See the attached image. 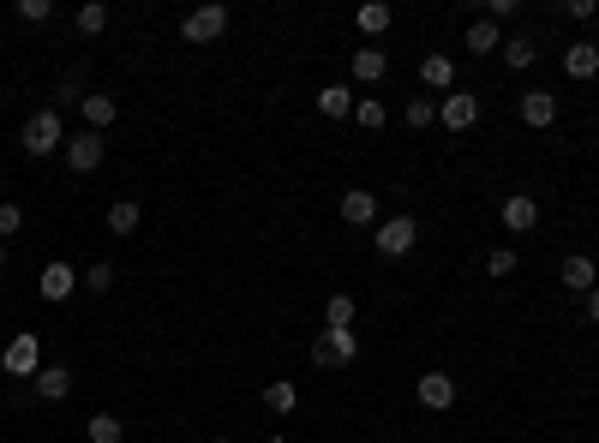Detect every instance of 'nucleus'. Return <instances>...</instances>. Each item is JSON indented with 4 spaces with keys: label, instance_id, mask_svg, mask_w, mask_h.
Instances as JSON below:
<instances>
[{
    "label": "nucleus",
    "instance_id": "obj_1",
    "mask_svg": "<svg viewBox=\"0 0 599 443\" xmlns=\"http://www.w3.org/2000/svg\"><path fill=\"white\" fill-rule=\"evenodd\" d=\"M18 144H24V156H54V150H66V120H60V108H36V114L24 120Z\"/></svg>",
    "mask_w": 599,
    "mask_h": 443
},
{
    "label": "nucleus",
    "instance_id": "obj_2",
    "mask_svg": "<svg viewBox=\"0 0 599 443\" xmlns=\"http://www.w3.org/2000/svg\"><path fill=\"white\" fill-rule=\"evenodd\" d=\"M42 366H48V360H42V336H36V330H18V336L0 348V372H6L12 384H30Z\"/></svg>",
    "mask_w": 599,
    "mask_h": 443
},
{
    "label": "nucleus",
    "instance_id": "obj_3",
    "mask_svg": "<svg viewBox=\"0 0 599 443\" xmlns=\"http://www.w3.org/2000/svg\"><path fill=\"white\" fill-rule=\"evenodd\" d=\"M372 246H378V258H408L414 246H420V222L402 210V216H384L378 228H372Z\"/></svg>",
    "mask_w": 599,
    "mask_h": 443
},
{
    "label": "nucleus",
    "instance_id": "obj_4",
    "mask_svg": "<svg viewBox=\"0 0 599 443\" xmlns=\"http://www.w3.org/2000/svg\"><path fill=\"white\" fill-rule=\"evenodd\" d=\"M228 30V6L222 0H204V6H192L186 18H180V36L192 42V48H204V42H216Z\"/></svg>",
    "mask_w": 599,
    "mask_h": 443
},
{
    "label": "nucleus",
    "instance_id": "obj_5",
    "mask_svg": "<svg viewBox=\"0 0 599 443\" xmlns=\"http://www.w3.org/2000/svg\"><path fill=\"white\" fill-rule=\"evenodd\" d=\"M438 120H444V132H474L480 126V90H450V96H438Z\"/></svg>",
    "mask_w": 599,
    "mask_h": 443
},
{
    "label": "nucleus",
    "instance_id": "obj_6",
    "mask_svg": "<svg viewBox=\"0 0 599 443\" xmlns=\"http://www.w3.org/2000/svg\"><path fill=\"white\" fill-rule=\"evenodd\" d=\"M66 168L72 174H90V168H102V156H108V138L102 132H90V126H78V132H66Z\"/></svg>",
    "mask_w": 599,
    "mask_h": 443
},
{
    "label": "nucleus",
    "instance_id": "obj_7",
    "mask_svg": "<svg viewBox=\"0 0 599 443\" xmlns=\"http://www.w3.org/2000/svg\"><path fill=\"white\" fill-rule=\"evenodd\" d=\"M354 360H360V336L354 330H324L312 342V366H324V372L330 366H354Z\"/></svg>",
    "mask_w": 599,
    "mask_h": 443
},
{
    "label": "nucleus",
    "instance_id": "obj_8",
    "mask_svg": "<svg viewBox=\"0 0 599 443\" xmlns=\"http://www.w3.org/2000/svg\"><path fill=\"white\" fill-rule=\"evenodd\" d=\"M78 288H84V276H78L72 264H60V258H54V264H42V276H36V294H42L48 306H66Z\"/></svg>",
    "mask_w": 599,
    "mask_h": 443
},
{
    "label": "nucleus",
    "instance_id": "obj_9",
    "mask_svg": "<svg viewBox=\"0 0 599 443\" xmlns=\"http://www.w3.org/2000/svg\"><path fill=\"white\" fill-rule=\"evenodd\" d=\"M498 216H504V234H534L540 228V198L534 192H510Z\"/></svg>",
    "mask_w": 599,
    "mask_h": 443
},
{
    "label": "nucleus",
    "instance_id": "obj_10",
    "mask_svg": "<svg viewBox=\"0 0 599 443\" xmlns=\"http://www.w3.org/2000/svg\"><path fill=\"white\" fill-rule=\"evenodd\" d=\"M414 402H420V408H432V414L456 408V378H450V372H420V384H414Z\"/></svg>",
    "mask_w": 599,
    "mask_h": 443
},
{
    "label": "nucleus",
    "instance_id": "obj_11",
    "mask_svg": "<svg viewBox=\"0 0 599 443\" xmlns=\"http://www.w3.org/2000/svg\"><path fill=\"white\" fill-rule=\"evenodd\" d=\"M420 84H426V96H450V90H462V72H456V60L450 54H426L420 60Z\"/></svg>",
    "mask_w": 599,
    "mask_h": 443
},
{
    "label": "nucleus",
    "instance_id": "obj_12",
    "mask_svg": "<svg viewBox=\"0 0 599 443\" xmlns=\"http://www.w3.org/2000/svg\"><path fill=\"white\" fill-rule=\"evenodd\" d=\"M516 114H522V126L546 132V126L558 120V96H552V90H522V96H516Z\"/></svg>",
    "mask_w": 599,
    "mask_h": 443
},
{
    "label": "nucleus",
    "instance_id": "obj_13",
    "mask_svg": "<svg viewBox=\"0 0 599 443\" xmlns=\"http://www.w3.org/2000/svg\"><path fill=\"white\" fill-rule=\"evenodd\" d=\"M558 282H564L570 294H588V288H599V264L588 252H570V258L558 264Z\"/></svg>",
    "mask_w": 599,
    "mask_h": 443
},
{
    "label": "nucleus",
    "instance_id": "obj_14",
    "mask_svg": "<svg viewBox=\"0 0 599 443\" xmlns=\"http://www.w3.org/2000/svg\"><path fill=\"white\" fill-rule=\"evenodd\" d=\"M384 72H390V54H384V48H354V54H348V78H354V84H378Z\"/></svg>",
    "mask_w": 599,
    "mask_h": 443
},
{
    "label": "nucleus",
    "instance_id": "obj_15",
    "mask_svg": "<svg viewBox=\"0 0 599 443\" xmlns=\"http://www.w3.org/2000/svg\"><path fill=\"white\" fill-rule=\"evenodd\" d=\"M78 114H84V126H90V132H102V138H108V126H114V120H120V102H114V96H108V90H90V96H84V108H78Z\"/></svg>",
    "mask_w": 599,
    "mask_h": 443
},
{
    "label": "nucleus",
    "instance_id": "obj_16",
    "mask_svg": "<svg viewBox=\"0 0 599 443\" xmlns=\"http://www.w3.org/2000/svg\"><path fill=\"white\" fill-rule=\"evenodd\" d=\"M342 222L348 228H378V192H342Z\"/></svg>",
    "mask_w": 599,
    "mask_h": 443
},
{
    "label": "nucleus",
    "instance_id": "obj_17",
    "mask_svg": "<svg viewBox=\"0 0 599 443\" xmlns=\"http://www.w3.org/2000/svg\"><path fill=\"white\" fill-rule=\"evenodd\" d=\"M30 396H36V402H66V396H72V372H66V366H42V372L30 378Z\"/></svg>",
    "mask_w": 599,
    "mask_h": 443
},
{
    "label": "nucleus",
    "instance_id": "obj_18",
    "mask_svg": "<svg viewBox=\"0 0 599 443\" xmlns=\"http://www.w3.org/2000/svg\"><path fill=\"white\" fill-rule=\"evenodd\" d=\"M564 72H570L576 84L599 78V42H588V36H582V42H570V48H564Z\"/></svg>",
    "mask_w": 599,
    "mask_h": 443
},
{
    "label": "nucleus",
    "instance_id": "obj_19",
    "mask_svg": "<svg viewBox=\"0 0 599 443\" xmlns=\"http://www.w3.org/2000/svg\"><path fill=\"white\" fill-rule=\"evenodd\" d=\"M462 48H468V54H492V48H504V24H492V18H474V24L462 30Z\"/></svg>",
    "mask_w": 599,
    "mask_h": 443
},
{
    "label": "nucleus",
    "instance_id": "obj_20",
    "mask_svg": "<svg viewBox=\"0 0 599 443\" xmlns=\"http://www.w3.org/2000/svg\"><path fill=\"white\" fill-rule=\"evenodd\" d=\"M498 54H504V66H510V72H528V66L540 60V42H534L528 30H516V36H504V48H498Z\"/></svg>",
    "mask_w": 599,
    "mask_h": 443
},
{
    "label": "nucleus",
    "instance_id": "obj_21",
    "mask_svg": "<svg viewBox=\"0 0 599 443\" xmlns=\"http://www.w3.org/2000/svg\"><path fill=\"white\" fill-rule=\"evenodd\" d=\"M354 24H360L366 36H384V30L396 24V6H384V0H366V6L354 12Z\"/></svg>",
    "mask_w": 599,
    "mask_h": 443
},
{
    "label": "nucleus",
    "instance_id": "obj_22",
    "mask_svg": "<svg viewBox=\"0 0 599 443\" xmlns=\"http://www.w3.org/2000/svg\"><path fill=\"white\" fill-rule=\"evenodd\" d=\"M84 96H90V90H84V72H78V66H66V72H60V84H54V108H84Z\"/></svg>",
    "mask_w": 599,
    "mask_h": 443
},
{
    "label": "nucleus",
    "instance_id": "obj_23",
    "mask_svg": "<svg viewBox=\"0 0 599 443\" xmlns=\"http://www.w3.org/2000/svg\"><path fill=\"white\" fill-rule=\"evenodd\" d=\"M318 114H324V120H348V114H354L348 84H324V90H318Z\"/></svg>",
    "mask_w": 599,
    "mask_h": 443
},
{
    "label": "nucleus",
    "instance_id": "obj_24",
    "mask_svg": "<svg viewBox=\"0 0 599 443\" xmlns=\"http://www.w3.org/2000/svg\"><path fill=\"white\" fill-rule=\"evenodd\" d=\"M72 30H78V36H102V30H108V6H102V0H84V6L72 12Z\"/></svg>",
    "mask_w": 599,
    "mask_h": 443
},
{
    "label": "nucleus",
    "instance_id": "obj_25",
    "mask_svg": "<svg viewBox=\"0 0 599 443\" xmlns=\"http://www.w3.org/2000/svg\"><path fill=\"white\" fill-rule=\"evenodd\" d=\"M138 222H144V210H138L132 198H114V204H108V234H138Z\"/></svg>",
    "mask_w": 599,
    "mask_h": 443
},
{
    "label": "nucleus",
    "instance_id": "obj_26",
    "mask_svg": "<svg viewBox=\"0 0 599 443\" xmlns=\"http://www.w3.org/2000/svg\"><path fill=\"white\" fill-rule=\"evenodd\" d=\"M354 312H360L354 294H330L324 300V330H354Z\"/></svg>",
    "mask_w": 599,
    "mask_h": 443
},
{
    "label": "nucleus",
    "instance_id": "obj_27",
    "mask_svg": "<svg viewBox=\"0 0 599 443\" xmlns=\"http://www.w3.org/2000/svg\"><path fill=\"white\" fill-rule=\"evenodd\" d=\"M264 408H270V414H294V408H300V384H288V378L264 384Z\"/></svg>",
    "mask_w": 599,
    "mask_h": 443
},
{
    "label": "nucleus",
    "instance_id": "obj_28",
    "mask_svg": "<svg viewBox=\"0 0 599 443\" xmlns=\"http://www.w3.org/2000/svg\"><path fill=\"white\" fill-rule=\"evenodd\" d=\"M402 120H408L414 132H426V126H438V96H408V108H402Z\"/></svg>",
    "mask_w": 599,
    "mask_h": 443
},
{
    "label": "nucleus",
    "instance_id": "obj_29",
    "mask_svg": "<svg viewBox=\"0 0 599 443\" xmlns=\"http://www.w3.org/2000/svg\"><path fill=\"white\" fill-rule=\"evenodd\" d=\"M120 438H126V426L114 414H90L84 420V443H120Z\"/></svg>",
    "mask_w": 599,
    "mask_h": 443
},
{
    "label": "nucleus",
    "instance_id": "obj_30",
    "mask_svg": "<svg viewBox=\"0 0 599 443\" xmlns=\"http://www.w3.org/2000/svg\"><path fill=\"white\" fill-rule=\"evenodd\" d=\"M354 120H360L366 132H378V126L390 120V108H384V102H372V96H360V102H354Z\"/></svg>",
    "mask_w": 599,
    "mask_h": 443
},
{
    "label": "nucleus",
    "instance_id": "obj_31",
    "mask_svg": "<svg viewBox=\"0 0 599 443\" xmlns=\"http://www.w3.org/2000/svg\"><path fill=\"white\" fill-rule=\"evenodd\" d=\"M486 276H498V282L516 276V246H492V252H486Z\"/></svg>",
    "mask_w": 599,
    "mask_h": 443
},
{
    "label": "nucleus",
    "instance_id": "obj_32",
    "mask_svg": "<svg viewBox=\"0 0 599 443\" xmlns=\"http://www.w3.org/2000/svg\"><path fill=\"white\" fill-rule=\"evenodd\" d=\"M18 18H24V24H48V18H54V0H18Z\"/></svg>",
    "mask_w": 599,
    "mask_h": 443
},
{
    "label": "nucleus",
    "instance_id": "obj_33",
    "mask_svg": "<svg viewBox=\"0 0 599 443\" xmlns=\"http://www.w3.org/2000/svg\"><path fill=\"white\" fill-rule=\"evenodd\" d=\"M84 288H90V294H108V288H114V270H108V264H90V270H84Z\"/></svg>",
    "mask_w": 599,
    "mask_h": 443
},
{
    "label": "nucleus",
    "instance_id": "obj_34",
    "mask_svg": "<svg viewBox=\"0 0 599 443\" xmlns=\"http://www.w3.org/2000/svg\"><path fill=\"white\" fill-rule=\"evenodd\" d=\"M18 228H24V210H18V204L6 198V204H0V240H12Z\"/></svg>",
    "mask_w": 599,
    "mask_h": 443
},
{
    "label": "nucleus",
    "instance_id": "obj_35",
    "mask_svg": "<svg viewBox=\"0 0 599 443\" xmlns=\"http://www.w3.org/2000/svg\"><path fill=\"white\" fill-rule=\"evenodd\" d=\"M564 12H570V18H576V24H588V18H594V12H599V0H570V6H564Z\"/></svg>",
    "mask_w": 599,
    "mask_h": 443
},
{
    "label": "nucleus",
    "instance_id": "obj_36",
    "mask_svg": "<svg viewBox=\"0 0 599 443\" xmlns=\"http://www.w3.org/2000/svg\"><path fill=\"white\" fill-rule=\"evenodd\" d=\"M582 300H588V318H594V324H599V288H588Z\"/></svg>",
    "mask_w": 599,
    "mask_h": 443
},
{
    "label": "nucleus",
    "instance_id": "obj_37",
    "mask_svg": "<svg viewBox=\"0 0 599 443\" xmlns=\"http://www.w3.org/2000/svg\"><path fill=\"white\" fill-rule=\"evenodd\" d=\"M0 264H6V240H0Z\"/></svg>",
    "mask_w": 599,
    "mask_h": 443
},
{
    "label": "nucleus",
    "instance_id": "obj_38",
    "mask_svg": "<svg viewBox=\"0 0 599 443\" xmlns=\"http://www.w3.org/2000/svg\"><path fill=\"white\" fill-rule=\"evenodd\" d=\"M216 443H234V438H216Z\"/></svg>",
    "mask_w": 599,
    "mask_h": 443
},
{
    "label": "nucleus",
    "instance_id": "obj_39",
    "mask_svg": "<svg viewBox=\"0 0 599 443\" xmlns=\"http://www.w3.org/2000/svg\"><path fill=\"white\" fill-rule=\"evenodd\" d=\"M72 443H84V438H72Z\"/></svg>",
    "mask_w": 599,
    "mask_h": 443
}]
</instances>
